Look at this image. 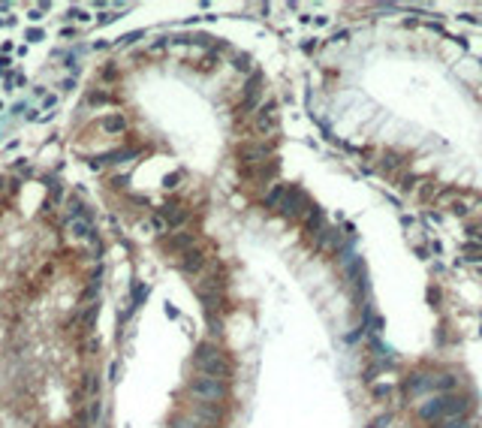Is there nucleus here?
Segmentation results:
<instances>
[{"label": "nucleus", "mask_w": 482, "mask_h": 428, "mask_svg": "<svg viewBox=\"0 0 482 428\" xmlns=\"http://www.w3.org/2000/svg\"><path fill=\"white\" fill-rule=\"evenodd\" d=\"M401 226H413V217H410V214H401Z\"/></svg>", "instance_id": "603ef678"}, {"label": "nucleus", "mask_w": 482, "mask_h": 428, "mask_svg": "<svg viewBox=\"0 0 482 428\" xmlns=\"http://www.w3.org/2000/svg\"><path fill=\"white\" fill-rule=\"evenodd\" d=\"M311 208H314V199L308 196L305 187H289L284 205L277 208V214L284 220H289V223H305V217L311 214Z\"/></svg>", "instance_id": "20e7f679"}, {"label": "nucleus", "mask_w": 482, "mask_h": 428, "mask_svg": "<svg viewBox=\"0 0 482 428\" xmlns=\"http://www.w3.org/2000/svg\"><path fill=\"white\" fill-rule=\"evenodd\" d=\"M166 317H169V320H178V308H172V305H166Z\"/></svg>", "instance_id": "8fccbe9b"}, {"label": "nucleus", "mask_w": 482, "mask_h": 428, "mask_svg": "<svg viewBox=\"0 0 482 428\" xmlns=\"http://www.w3.org/2000/svg\"><path fill=\"white\" fill-rule=\"evenodd\" d=\"M96 317H99V301H91V305L85 308V317H82V329L91 332V329H94V323H96Z\"/></svg>", "instance_id": "b1692460"}, {"label": "nucleus", "mask_w": 482, "mask_h": 428, "mask_svg": "<svg viewBox=\"0 0 482 428\" xmlns=\"http://www.w3.org/2000/svg\"><path fill=\"white\" fill-rule=\"evenodd\" d=\"M262 82H265V75L253 69L250 72V79L244 82V97H241V112H253L257 115V109L262 106Z\"/></svg>", "instance_id": "9d476101"}, {"label": "nucleus", "mask_w": 482, "mask_h": 428, "mask_svg": "<svg viewBox=\"0 0 482 428\" xmlns=\"http://www.w3.org/2000/svg\"><path fill=\"white\" fill-rule=\"evenodd\" d=\"M431 428H476L473 416H458V419H443V422H434Z\"/></svg>", "instance_id": "412c9836"}, {"label": "nucleus", "mask_w": 482, "mask_h": 428, "mask_svg": "<svg viewBox=\"0 0 482 428\" xmlns=\"http://www.w3.org/2000/svg\"><path fill=\"white\" fill-rule=\"evenodd\" d=\"M163 217H166V223H169V232H178L184 230V223L193 217V211L187 208V205H181V202H166V205H160L157 208Z\"/></svg>", "instance_id": "9b49d317"}, {"label": "nucleus", "mask_w": 482, "mask_h": 428, "mask_svg": "<svg viewBox=\"0 0 482 428\" xmlns=\"http://www.w3.org/2000/svg\"><path fill=\"white\" fill-rule=\"evenodd\" d=\"M127 184H130V175H115V178H112V187H121V190H124Z\"/></svg>", "instance_id": "ea45409f"}, {"label": "nucleus", "mask_w": 482, "mask_h": 428, "mask_svg": "<svg viewBox=\"0 0 482 428\" xmlns=\"http://www.w3.org/2000/svg\"><path fill=\"white\" fill-rule=\"evenodd\" d=\"M217 64H220V52H217V48H211V52H208V55H205V58L199 61V66H202L205 72H211V69H214Z\"/></svg>", "instance_id": "7c9ffc66"}, {"label": "nucleus", "mask_w": 482, "mask_h": 428, "mask_svg": "<svg viewBox=\"0 0 482 428\" xmlns=\"http://www.w3.org/2000/svg\"><path fill=\"white\" fill-rule=\"evenodd\" d=\"M160 247H163V254H169V257H184L187 250L199 247V232H193V230L169 232V235L160 238Z\"/></svg>", "instance_id": "6e6552de"}, {"label": "nucleus", "mask_w": 482, "mask_h": 428, "mask_svg": "<svg viewBox=\"0 0 482 428\" xmlns=\"http://www.w3.org/2000/svg\"><path fill=\"white\" fill-rule=\"evenodd\" d=\"M69 18H75V21H91V15L82 9V6H69V12H66Z\"/></svg>", "instance_id": "c9c22d12"}, {"label": "nucleus", "mask_w": 482, "mask_h": 428, "mask_svg": "<svg viewBox=\"0 0 482 428\" xmlns=\"http://www.w3.org/2000/svg\"><path fill=\"white\" fill-rule=\"evenodd\" d=\"M6 66H9V58H0V72H3Z\"/></svg>", "instance_id": "864d4df0"}, {"label": "nucleus", "mask_w": 482, "mask_h": 428, "mask_svg": "<svg viewBox=\"0 0 482 428\" xmlns=\"http://www.w3.org/2000/svg\"><path fill=\"white\" fill-rule=\"evenodd\" d=\"M28 18H31V21H39V18H42V9H39V6L31 9V12H28Z\"/></svg>", "instance_id": "09e8293b"}, {"label": "nucleus", "mask_w": 482, "mask_h": 428, "mask_svg": "<svg viewBox=\"0 0 482 428\" xmlns=\"http://www.w3.org/2000/svg\"><path fill=\"white\" fill-rule=\"evenodd\" d=\"M287 190H289V184H284V181H277V184H271V190L262 196V208L265 211H274L277 214V208L284 205V199H287Z\"/></svg>", "instance_id": "2eb2a0df"}, {"label": "nucleus", "mask_w": 482, "mask_h": 428, "mask_svg": "<svg viewBox=\"0 0 482 428\" xmlns=\"http://www.w3.org/2000/svg\"><path fill=\"white\" fill-rule=\"evenodd\" d=\"M458 386H461V377H458V374H452V371L434 374V392H437V395H452V392H458Z\"/></svg>", "instance_id": "dca6fc26"}, {"label": "nucleus", "mask_w": 482, "mask_h": 428, "mask_svg": "<svg viewBox=\"0 0 482 428\" xmlns=\"http://www.w3.org/2000/svg\"><path fill=\"white\" fill-rule=\"evenodd\" d=\"M66 217H69V220H75V217H91V211H88L79 199L69 196V199H66Z\"/></svg>", "instance_id": "4be33fe9"}, {"label": "nucleus", "mask_w": 482, "mask_h": 428, "mask_svg": "<svg viewBox=\"0 0 482 428\" xmlns=\"http://www.w3.org/2000/svg\"><path fill=\"white\" fill-rule=\"evenodd\" d=\"M181 178H184V172H169V175L163 178V187H166V190H175V187L181 184Z\"/></svg>", "instance_id": "72a5a7b5"}, {"label": "nucleus", "mask_w": 482, "mask_h": 428, "mask_svg": "<svg viewBox=\"0 0 482 428\" xmlns=\"http://www.w3.org/2000/svg\"><path fill=\"white\" fill-rule=\"evenodd\" d=\"M392 392H395V386H392V383H380V386H371V395H374V401L392 398Z\"/></svg>", "instance_id": "2f4dec72"}, {"label": "nucleus", "mask_w": 482, "mask_h": 428, "mask_svg": "<svg viewBox=\"0 0 482 428\" xmlns=\"http://www.w3.org/2000/svg\"><path fill=\"white\" fill-rule=\"evenodd\" d=\"M208 317V332H211V338H220L223 335V320H220V314H205Z\"/></svg>", "instance_id": "c756f323"}, {"label": "nucleus", "mask_w": 482, "mask_h": 428, "mask_svg": "<svg viewBox=\"0 0 482 428\" xmlns=\"http://www.w3.org/2000/svg\"><path fill=\"white\" fill-rule=\"evenodd\" d=\"M99 130L109 133V136H121V133L127 130V118H124L121 112H115V115H106V118L99 121Z\"/></svg>", "instance_id": "a211bd4d"}, {"label": "nucleus", "mask_w": 482, "mask_h": 428, "mask_svg": "<svg viewBox=\"0 0 482 428\" xmlns=\"http://www.w3.org/2000/svg\"><path fill=\"white\" fill-rule=\"evenodd\" d=\"M238 163L244 169H253V166H262L268 160H274V145L271 142H241L238 151H235Z\"/></svg>", "instance_id": "0eeeda50"}, {"label": "nucleus", "mask_w": 482, "mask_h": 428, "mask_svg": "<svg viewBox=\"0 0 482 428\" xmlns=\"http://www.w3.org/2000/svg\"><path fill=\"white\" fill-rule=\"evenodd\" d=\"M301 226H305V235H308V238H314V241H317L322 232L328 230V223H325V211H322L320 205H314V208H311V214L305 217V223H301Z\"/></svg>", "instance_id": "4468645a"}, {"label": "nucleus", "mask_w": 482, "mask_h": 428, "mask_svg": "<svg viewBox=\"0 0 482 428\" xmlns=\"http://www.w3.org/2000/svg\"><path fill=\"white\" fill-rule=\"evenodd\" d=\"M232 66H235L238 72H253V58H250L247 52H235V55H232Z\"/></svg>", "instance_id": "5701e85b"}, {"label": "nucleus", "mask_w": 482, "mask_h": 428, "mask_svg": "<svg viewBox=\"0 0 482 428\" xmlns=\"http://www.w3.org/2000/svg\"><path fill=\"white\" fill-rule=\"evenodd\" d=\"M91 103H109V94H103V91H94V94H91Z\"/></svg>", "instance_id": "c03bdc74"}, {"label": "nucleus", "mask_w": 482, "mask_h": 428, "mask_svg": "<svg viewBox=\"0 0 482 428\" xmlns=\"http://www.w3.org/2000/svg\"><path fill=\"white\" fill-rule=\"evenodd\" d=\"M253 187H271V184H277V175H281V160L274 157V160H268V163L262 166H253V169H244L241 172Z\"/></svg>", "instance_id": "1a4fd4ad"}, {"label": "nucleus", "mask_w": 482, "mask_h": 428, "mask_svg": "<svg viewBox=\"0 0 482 428\" xmlns=\"http://www.w3.org/2000/svg\"><path fill=\"white\" fill-rule=\"evenodd\" d=\"M362 332H365V329H362V326H359V329H356V332H350V335H347V344H356V341L362 338Z\"/></svg>", "instance_id": "a18cd8bd"}, {"label": "nucleus", "mask_w": 482, "mask_h": 428, "mask_svg": "<svg viewBox=\"0 0 482 428\" xmlns=\"http://www.w3.org/2000/svg\"><path fill=\"white\" fill-rule=\"evenodd\" d=\"M461 21H470V24H482V18L479 15H473V12H464V15H458Z\"/></svg>", "instance_id": "37998d69"}, {"label": "nucleus", "mask_w": 482, "mask_h": 428, "mask_svg": "<svg viewBox=\"0 0 482 428\" xmlns=\"http://www.w3.org/2000/svg\"><path fill=\"white\" fill-rule=\"evenodd\" d=\"M178 268H181L184 274L199 278V274L208 268V254H205L202 247H193V250H187L184 257H178Z\"/></svg>", "instance_id": "ddd939ff"}, {"label": "nucleus", "mask_w": 482, "mask_h": 428, "mask_svg": "<svg viewBox=\"0 0 482 428\" xmlns=\"http://www.w3.org/2000/svg\"><path fill=\"white\" fill-rule=\"evenodd\" d=\"M133 157H139V148H118V151H112V154H103L99 160L109 166V163H124V160H133Z\"/></svg>", "instance_id": "aec40b11"}, {"label": "nucleus", "mask_w": 482, "mask_h": 428, "mask_svg": "<svg viewBox=\"0 0 482 428\" xmlns=\"http://www.w3.org/2000/svg\"><path fill=\"white\" fill-rule=\"evenodd\" d=\"M118 18H121V12L112 9V12H103V15L96 18V24H112V21H118Z\"/></svg>", "instance_id": "4c0bfd02"}, {"label": "nucleus", "mask_w": 482, "mask_h": 428, "mask_svg": "<svg viewBox=\"0 0 482 428\" xmlns=\"http://www.w3.org/2000/svg\"><path fill=\"white\" fill-rule=\"evenodd\" d=\"M449 208H452V214H458V217H467V214H470V205H467L464 199H455Z\"/></svg>", "instance_id": "f704fd0d"}, {"label": "nucleus", "mask_w": 482, "mask_h": 428, "mask_svg": "<svg viewBox=\"0 0 482 428\" xmlns=\"http://www.w3.org/2000/svg\"><path fill=\"white\" fill-rule=\"evenodd\" d=\"M338 241H341V232L328 226V230H325V232L320 235V238L314 241V244H317V250H320V254H332V250L338 254V250H341V247H338Z\"/></svg>", "instance_id": "6ab92c4d"}, {"label": "nucleus", "mask_w": 482, "mask_h": 428, "mask_svg": "<svg viewBox=\"0 0 482 428\" xmlns=\"http://www.w3.org/2000/svg\"><path fill=\"white\" fill-rule=\"evenodd\" d=\"M193 368L205 377H214V380H232L235 374V365L226 356V350L217 341H199L196 350H193Z\"/></svg>", "instance_id": "f257e3e1"}, {"label": "nucleus", "mask_w": 482, "mask_h": 428, "mask_svg": "<svg viewBox=\"0 0 482 428\" xmlns=\"http://www.w3.org/2000/svg\"><path fill=\"white\" fill-rule=\"evenodd\" d=\"M314 48H317V42H314V39H308V42H301V52H305V55H311Z\"/></svg>", "instance_id": "49530a36"}, {"label": "nucleus", "mask_w": 482, "mask_h": 428, "mask_svg": "<svg viewBox=\"0 0 482 428\" xmlns=\"http://www.w3.org/2000/svg\"><path fill=\"white\" fill-rule=\"evenodd\" d=\"M169 428H202L193 416H187V413H175L172 419H169Z\"/></svg>", "instance_id": "393cba45"}, {"label": "nucleus", "mask_w": 482, "mask_h": 428, "mask_svg": "<svg viewBox=\"0 0 482 428\" xmlns=\"http://www.w3.org/2000/svg\"><path fill=\"white\" fill-rule=\"evenodd\" d=\"M422 392H434V374L428 371H413L404 377V398L422 395Z\"/></svg>", "instance_id": "f8f14e48"}, {"label": "nucleus", "mask_w": 482, "mask_h": 428, "mask_svg": "<svg viewBox=\"0 0 482 428\" xmlns=\"http://www.w3.org/2000/svg\"><path fill=\"white\" fill-rule=\"evenodd\" d=\"M118 374H121V362H112V365H109V380H112V383H118Z\"/></svg>", "instance_id": "a19ab883"}, {"label": "nucleus", "mask_w": 482, "mask_h": 428, "mask_svg": "<svg viewBox=\"0 0 482 428\" xmlns=\"http://www.w3.org/2000/svg\"><path fill=\"white\" fill-rule=\"evenodd\" d=\"M151 230L157 232V235H169V223H166V217H163L160 211H154V214H151Z\"/></svg>", "instance_id": "c85d7f7f"}, {"label": "nucleus", "mask_w": 482, "mask_h": 428, "mask_svg": "<svg viewBox=\"0 0 482 428\" xmlns=\"http://www.w3.org/2000/svg\"><path fill=\"white\" fill-rule=\"evenodd\" d=\"M85 395L91 398V401L99 398V380H96V374H91V371L85 374Z\"/></svg>", "instance_id": "bb28decb"}, {"label": "nucleus", "mask_w": 482, "mask_h": 428, "mask_svg": "<svg viewBox=\"0 0 482 428\" xmlns=\"http://www.w3.org/2000/svg\"><path fill=\"white\" fill-rule=\"evenodd\" d=\"M281 130V115H277V99H262V106L253 115V133H257L262 142H268L271 136H277Z\"/></svg>", "instance_id": "39448f33"}, {"label": "nucleus", "mask_w": 482, "mask_h": 428, "mask_svg": "<svg viewBox=\"0 0 482 428\" xmlns=\"http://www.w3.org/2000/svg\"><path fill=\"white\" fill-rule=\"evenodd\" d=\"M473 407V401L461 392H452V395H431L425 404H419L416 416L422 422H443V419H458L464 416L467 410Z\"/></svg>", "instance_id": "f03ea898"}, {"label": "nucleus", "mask_w": 482, "mask_h": 428, "mask_svg": "<svg viewBox=\"0 0 482 428\" xmlns=\"http://www.w3.org/2000/svg\"><path fill=\"white\" fill-rule=\"evenodd\" d=\"M398 166H401V157H398V154H386V157H383V172L398 169Z\"/></svg>", "instance_id": "e433bc0d"}, {"label": "nucleus", "mask_w": 482, "mask_h": 428, "mask_svg": "<svg viewBox=\"0 0 482 428\" xmlns=\"http://www.w3.org/2000/svg\"><path fill=\"white\" fill-rule=\"evenodd\" d=\"M344 39H350V33L347 31H338L335 36H332V42H344Z\"/></svg>", "instance_id": "de8ad7c7"}, {"label": "nucleus", "mask_w": 482, "mask_h": 428, "mask_svg": "<svg viewBox=\"0 0 482 428\" xmlns=\"http://www.w3.org/2000/svg\"><path fill=\"white\" fill-rule=\"evenodd\" d=\"M389 422H392V413H383V416H377V419H374L368 428H386Z\"/></svg>", "instance_id": "58836bf2"}, {"label": "nucleus", "mask_w": 482, "mask_h": 428, "mask_svg": "<svg viewBox=\"0 0 482 428\" xmlns=\"http://www.w3.org/2000/svg\"><path fill=\"white\" fill-rule=\"evenodd\" d=\"M42 36H45V33L39 31V28H31V31L24 33V39H31V42H39V39H42Z\"/></svg>", "instance_id": "79ce46f5"}, {"label": "nucleus", "mask_w": 482, "mask_h": 428, "mask_svg": "<svg viewBox=\"0 0 482 428\" xmlns=\"http://www.w3.org/2000/svg\"><path fill=\"white\" fill-rule=\"evenodd\" d=\"M187 395L199 398V401H208V404H226L229 401V383L205 377V374H196V377L187 380Z\"/></svg>", "instance_id": "7ed1b4c3"}, {"label": "nucleus", "mask_w": 482, "mask_h": 428, "mask_svg": "<svg viewBox=\"0 0 482 428\" xmlns=\"http://www.w3.org/2000/svg\"><path fill=\"white\" fill-rule=\"evenodd\" d=\"M428 220H431V223H440V220H443V214H437V211H428Z\"/></svg>", "instance_id": "3c124183"}, {"label": "nucleus", "mask_w": 482, "mask_h": 428, "mask_svg": "<svg viewBox=\"0 0 482 428\" xmlns=\"http://www.w3.org/2000/svg\"><path fill=\"white\" fill-rule=\"evenodd\" d=\"M145 36V31H133V33H124V36H118V42L115 45H121V48H127V45H133L136 39H142Z\"/></svg>", "instance_id": "473e14b6"}, {"label": "nucleus", "mask_w": 482, "mask_h": 428, "mask_svg": "<svg viewBox=\"0 0 482 428\" xmlns=\"http://www.w3.org/2000/svg\"><path fill=\"white\" fill-rule=\"evenodd\" d=\"M187 416H193L202 428H220L226 419L223 404H208V401H199V398L187 401Z\"/></svg>", "instance_id": "423d86ee"}, {"label": "nucleus", "mask_w": 482, "mask_h": 428, "mask_svg": "<svg viewBox=\"0 0 482 428\" xmlns=\"http://www.w3.org/2000/svg\"><path fill=\"white\" fill-rule=\"evenodd\" d=\"M169 42H172V36H157V39L148 45V52H145V55H148V58H157V55L166 52V45H169Z\"/></svg>", "instance_id": "cd10ccee"}, {"label": "nucleus", "mask_w": 482, "mask_h": 428, "mask_svg": "<svg viewBox=\"0 0 482 428\" xmlns=\"http://www.w3.org/2000/svg\"><path fill=\"white\" fill-rule=\"evenodd\" d=\"M0 190H3V178H0Z\"/></svg>", "instance_id": "5fc2aeb1"}, {"label": "nucleus", "mask_w": 482, "mask_h": 428, "mask_svg": "<svg viewBox=\"0 0 482 428\" xmlns=\"http://www.w3.org/2000/svg\"><path fill=\"white\" fill-rule=\"evenodd\" d=\"M66 232L79 241H91L94 238V226H91V217H75V220H66Z\"/></svg>", "instance_id": "f3484780"}, {"label": "nucleus", "mask_w": 482, "mask_h": 428, "mask_svg": "<svg viewBox=\"0 0 482 428\" xmlns=\"http://www.w3.org/2000/svg\"><path fill=\"white\" fill-rule=\"evenodd\" d=\"M145 298H148V284H133V305H130V311H136L139 305H145Z\"/></svg>", "instance_id": "a878e982"}]
</instances>
